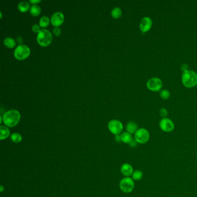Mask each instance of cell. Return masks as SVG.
Masks as SVG:
<instances>
[{
    "label": "cell",
    "instance_id": "2",
    "mask_svg": "<svg viewBox=\"0 0 197 197\" xmlns=\"http://www.w3.org/2000/svg\"><path fill=\"white\" fill-rule=\"evenodd\" d=\"M182 82L186 88L195 87L197 84V73L192 70H187L183 72L182 76Z\"/></svg>",
    "mask_w": 197,
    "mask_h": 197
},
{
    "label": "cell",
    "instance_id": "6",
    "mask_svg": "<svg viewBox=\"0 0 197 197\" xmlns=\"http://www.w3.org/2000/svg\"><path fill=\"white\" fill-rule=\"evenodd\" d=\"M120 190L124 193H130L134 189V180L130 177H125L121 179L119 183Z\"/></svg>",
    "mask_w": 197,
    "mask_h": 197
},
{
    "label": "cell",
    "instance_id": "5",
    "mask_svg": "<svg viewBox=\"0 0 197 197\" xmlns=\"http://www.w3.org/2000/svg\"><path fill=\"white\" fill-rule=\"evenodd\" d=\"M150 138L149 132L145 128H139L134 134V139L136 142L141 145L148 142Z\"/></svg>",
    "mask_w": 197,
    "mask_h": 197
},
{
    "label": "cell",
    "instance_id": "25",
    "mask_svg": "<svg viewBox=\"0 0 197 197\" xmlns=\"http://www.w3.org/2000/svg\"><path fill=\"white\" fill-rule=\"evenodd\" d=\"M168 111L165 108H161L160 110V114L162 118H166L168 116Z\"/></svg>",
    "mask_w": 197,
    "mask_h": 197
},
{
    "label": "cell",
    "instance_id": "8",
    "mask_svg": "<svg viewBox=\"0 0 197 197\" xmlns=\"http://www.w3.org/2000/svg\"><path fill=\"white\" fill-rule=\"evenodd\" d=\"M108 126L110 131L115 135H120L123 130V125L122 123L117 120L110 121Z\"/></svg>",
    "mask_w": 197,
    "mask_h": 197
},
{
    "label": "cell",
    "instance_id": "12",
    "mask_svg": "<svg viewBox=\"0 0 197 197\" xmlns=\"http://www.w3.org/2000/svg\"><path fill=\"white\" fill-rule=\"evenodd\" d=\"M121 173L125 177H130L132 175L134 169L131 165L128 163H125L121 165L120 168Z\"/></svg>",
    "mask_w": 197,
    "mask_h": 197
},
{
    "label": "cell",
    "instance_id": "3",
    "mask_svg": "<svg viewBox=\"0 0 197 197\" xmlns=\"http://www.w3.org/2000/svg\"><path fill=\"white\" fill-rule=\"evenodd\" d=\"M37 42L42 47H47L53 40L51 33L48 29H42L37 37Z\"/></svg>",
    "mask_w": 197,
    "mask_h": 197
},
{
    "label": "cell",
    "instance_id": "29",
    "mask_svg": "<svg viewBox=\"0 0 197 197\" xmlns=\"http://www.w3.org/2000/svg\"><path fill=\"white\" fill-rule=\"evenodd\" d=\"M40 0H30L29 3H31L33 5H37V4L40 3Z\"/></svg>",
    "mask_w": 197,
    "mask_h": 197
},
{
    "label": "cell",
    "instance_id": "22",
    "mask_svg": "<svg viewBox=\"0 0 197 197\" xmlns=\"http://www.w3.org/2000/svg\"><path fill=\"white\" fill-rule=\"evenodd\" d=\"M11 139L13 142L18 143L22 141V135L19 133H13L11 135Z\"/></svg>",
    "mask_w": 197,
    "mask_h": 197
},
{
    "label": "cell",
    "instance_id": "13",
    "mask_svg": "<svg viewBox=\"0 0 197 197\" xmlns=\"http://www.w3.org/2000/svg\"><path fill=\"white\" fill-rule=\"evenodd\" d=\"M121 141L125 144H130L134 140L132 134L128 132H124L120 135Z\"/></svg>",
    "mask_w": 197,
    "mask_h": 197
},
{
    "label": "cell",
    "instance_id": "11",
    "mask_svg": "<svg viewBox=\"0 0 197 197\" xmlns=\"http://www.w3.org/2000/svg\"><path fill=\"white\" fill-rule=\"evenodd\" d=\"M152 24V20L149 17H144L140 22L139 29L142 33H147L151 29Z\"/></svg>",
    "mask_w": 197,
    "mask_h": 197
},
{
    "label": "cell",
    "instance_id": "19",
    "mask_svg": "<svg viewBox=\"0 0 197 197\" xmlns=\"http://www.w3.org/2000/svg\"><path fill=\"white\" fill-rule=\"evenodd\" d=\"M50 22H51L50 19L49 18L48 16H45L40 19L39 23H40V27L46 28L49 25Z\"/></svg>",
    "mask_w": 197,
    "mask_h": 197
},
{
    "label": "cell",
    "instance_id": "17",
    "mask_svg": "<svg viewBox=\"0 0 197 197\" xmlns=\"http://www.w3.org/2000/svg\"><path fill=\"white\" fill-rule=\"evenodd\" d=\"M30 14L33 16H38L41 13V8L38 5H33L29 9Z\"/></svg>",
    "mask_w": 197,
    "mask_h": 197
},
{
    "label": "cell",
    "instance_id": "28",
    "mask_svg": "<svg viewBox=\"0 0 197 197\" xmlns=\"http://www.w3.org/2000/svg\"><path fill=\"white\" fill-rule=\"evenodd\" d=\"M16 41H17V42L19 44V45H22V43H23V38H22V37L18 36V37H17V38H16Z\"/></svg>",
    "mask_w": 197,
    "mask_h": 197
},
{
    "label": "cell",
    "instance_id": "14",
    "mask_svg": "<svg viewBox=\"0 0 197 197\" xmlns=\"http://www.w3.org/2000/svg\"><path fill=\"white\" fill-rule=\"evenodd\" d=\"M0 139L4 140L8 138L10 135V131L9 128L6 125H1L0 126Z\"/></svg>",
    "mask_w": 197,
    "mask_h": 197
},
{
    "label": "cell",
    "instance_id": "15",
    "mask_svg": "<svg viewBox=\"0 0 197 197\" xmlns=\"http://www.w3.org/2000/svg\"><path fill=\"white\" fill-rule=\"evenodd\" d=\"M126 129L127 132L130 133L131 134H135V132L138 130V126L135 122L130 121L127 124Z\"/></svg>",
    "mask_w": 197,
    "mask_h": 197
},
{
    "label": "cell",
    "instance_id": "1",
    "mask_svg": "<svg viewBox=\"0 0 197 197\" xmlns=\"http://www.w3.org/2000/svg\"><path fill=\"white\" fill-rule=\"evenodd\" d=\"M20 118L21 115L18 110L11 109L4 113L3 116V121L8 127H14L19 123Z\"/></svg>",
    "mask_w": 197,
    "mask_h": 197
},
{
    "label": "cell",
    "instance_id": "7",
    "mask_svg": "<svg viewBox=\"0 0 197 197\" xmlns=\"http://www.w3.org/2000/svg\"><path fill=\"white\" fill-rule=\"evenodd\" d=\"M146 86L150 91H158L162 88V82L160 78L154 77L147 81Z\"/></svg>",
    "mask_w": 197,
    "mask_h": 197
},
{
    "label": "cell",
    "instance_id": "32",
    "mask_svg": "<svg viewBox=\"0 0 197 197\" xmlns=\"http://www.w3.org/2000/svg\"><path fill=\"white\" fill-rule=\"evenodd\" d=\"M0 189H1V192H3V191H4V187L3 186H1V187H0Z\"/></svg>",
    "mask_w": 197,
    "mask_h": 197
},
{
    "label": "cell",
    "instance_id": "30",
    "mask_svg": "<svg viewBox=\"0 0 197 197\" xmlns=\"http://www.w3.org/2000/svg\"><path fill=\"white\" fill-rule=\"evenodd\" d=\"M137 143H138L136 142V141H135V139H134L130 143V146H131V147H135L137 145Z\"/></svg>",
    "mask_w": 197,
    "mask_h": 197
},
{
    "label": "cell",
    "instance_id": "16",
    "mask_svg": "<svg viewBox=\"0 0 197 197\" xmlns=\"http://www.w3.org/2000/svg\"><path fill=\"white\" fill-rule=\"evenodd\" d=\"M4 45L9 49L15 48L16 45V42L15 40L11 37H7L4 40Z\"/></svg>",
    "mask_w": 197,
    "mask_h": 197
},
{
    "label": "cell",
    "instance_id": "31",
    "mask_svg": "<svg viewBox=\"0 0 197 197\" xmlns=\"http://www.w3.org/2000/svg\"><path fill=\"white\" fill-rule=\"evenodd\" d=\"M115 139L117 142H121V138L120 135H116V137H115Z\"/></svg>",
    "mask_w": 197,
    "mask_h": 197
},
{
    "label": "cell",
    "instance_id": "26",
    "mask_svg": "<svg viewBox=\"0 0 197 197\" xmlns=\"http://www.w3.org/2000/svg\"><path fill=\"white\" fill-rule=\"evenodd\" d=\"M32 30H33V32L35 33H40V31L41 29H40V25H38L37 24H34L33 26H32Z\"/></svg>",
    "mask_w": 197,
    "mask_h": 197
},
{
    "label": "cell",
    "instance_id": "18",
    "mask_svg": "<svg viewBox=\"0 0 197 197\" xmlns=\"http://www.w3.org/2000/svg\"><path fill=\"white\" fill-rule=\"evenodd\" d=\"M18 9L21 12L24 13L29 10L30 9L29 8V4L28 2L27 1H22L19 4Z\"/></svg>",
    "mask_w": 197,
    "mask_h": 197
},
{
    "label": "cell",
    "instance_id": "4",
    "mask_svg": "<svg viewBox=\"0 0 197 197\" xmlns=\"http://www.w3.org/2000/svg\"><path fill=\"white\" fill-rule=\"evenodd\" d=\"M30 53L29 47L26 45L22 44L18 45L15 49L14 56L18 60H24L29 57Z\"/></svg>",
    "mask_w": 197,
    "mask_h": 197
},
{
    "label": "cell",
    "instance_id": "24",
    "mask_svg": "<svg viewBox=\"0 0 197 197\" xmlns=\"http://www.w3.org/2000/svg\"><path fill=\"white\" fill-rule=\"evenodd\" d=\"M53 34L56 37H59L61 34V30L59 27H55L53 29Z\"/></svg>",
    "mask_w": 197,
    "mask_h": 197
},
{
    "label": "cell",
    "instance_id": "20",
    "mask_svg": "<svg viewBox=\"0 0 197 197\" xmlns=\"http://www.w3.org/2000/svg\"><path fill=\"white\" fill-rule=\"evenodd\" d=\"M111 15L112 18L115 19L120 18L122 15V11L120 8L116 7L113 8L111 12Z\"/></svg>",
    "mask_w": 197,
    "mask_h": 197
},
{
    "label": "cell",
    "instance_id": "10",
    "mask_svg": "<svg viewBox=\"0 0 197 197\" xmlns=\"http://www.w3.org/2000/svg\"><path fill=\"white\" fill-rule=\"evenodd\" d=\"M64 22V16L61 12H56L51 16V24L55 27H59L61 26Z\"/></svg>",
    "mask_w": 197,
    "mask_h": 197
},
{
    "label": "cell",
    "instance_id": "33",
    "mask_svg": "<svg viewBox=\"0 0 197 197\" xmlns=\"http://www.w3.org/2000/svg\"><path fill=\"white\" fill-rule=\"evenodd\" d=\"M0 15H1V19H2V17H3V13H2V12H0Z\"/></svg>",
    "mask_w": 197,
    "mask_h": 197
},
{
    "label": "cell",
    "instance_id": "27",
    "mask_svg": "<svg viewBox=\"0 0 197 197\" xmlns=\"http://www.w3.org/2000/svg\"><path fill=\"white\" fill-rule=\"evenodd\" d=\"M181 69L183 72L186 71L187 70H189V66H187L186 64H183L181 66Z\"/></svg>",
    "mask_w": 197,
    "mask_h": 197
},
{
    "label": "cell",
    "instance_id": "21",
    "mask_svg": "<svg viewBox=\"0 0 197 197\" xmlns=\"http://www.w3.org/2000/svg\"><path fill=\"white\" fill-rule=\"evenodd\" d=\"M143 176V173L142 171L141 170H136L134 171L132 175V179L135 181H139L140 180L142 179Z\"/></svg>",
    "mask_w": 197,
    "mask_h": 197
},
{
    "label": "cell",
    "instance_id": "23",
    "mask_svg": "<svg viewBox=\"0 0 197 197\" xmlns=\"http://www.w3.org/2000/svg\"><path fill=\"white\" fill-rule=\"evenodd\" d=\"M170 92L167 90H162L160 93V96L162 99H168L170 97Z\"/></svg>",
    "mask_w": 197,
    "mask_h": 197
},
{
    "label": "cell",
    "instance_id": "9",
    "mask_svg": "<svg viewBox=\"0 0 197 197\" xmlns=\"http://www.w3.org/2000/svg\"><path fill=\"white\" fill-rule=\"evenodd\" d=\"M159 126L162 131L165 132H172L175 128L173 122L168 118H162L159 123Z\"/></svg>",
    "mask_w": 197,
    "mask_h": 197
}]
</instances>
